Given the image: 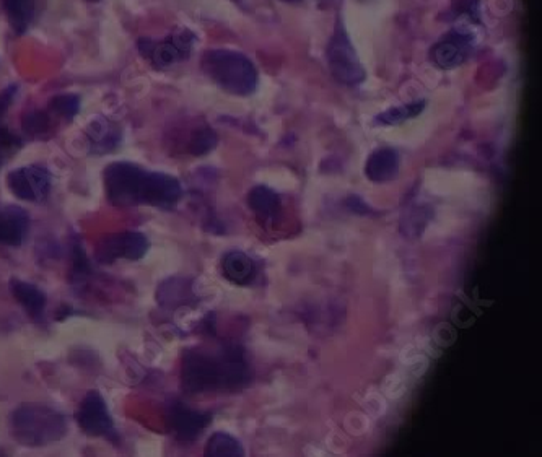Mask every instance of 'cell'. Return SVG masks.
Segmentation results:
<instances>
[{
	"mask_svg": "<svg viewBox=\"0 0 542 457\" xmlns=\"http://www.w3.org/2000/svg\"><path fill=\"white\" fill-rule=\"evenodd\" d=\"M75 420L85 435L95 436V438H100V436L114 438L116 435L110 409L98 391H90L84 397V401L75 414Z\"/></svg>",
	"mask_w": 542,
	"mask_h": 457,
	"instance_id": "obj_9",
	"label": "cell"
},
{
	"mask_svg": "<svg viewBox=\"0 0 542 457\" xmlns=\"http://www.w3.org/2000/svg\"><path fill=\"white\" fill-rule=\"evenodd\" d=\"M399 157L393 148H380L372 153L365 166V173L373 183H388L398 176Z\"/></svg>",
	"mask_w": 542,
	"mask_h": 457,
	"instance_id": "obj_14",
	"label": "cell"
},
{
	"mask_svg": "<svg viewBox=\"0 0 542 457\" xmlns=\"http://www.w3.org/2000/svg\"><path fill=\"white\" fill-rule=\"evenodd\" d=\"M2 5L12 30L17 35H23L35 20V0H2Z\"/></svg>",
	"mask_w": 542,
	"mask_h": 457,
	"instance_id": "obj_17",
	"label": "cell"
},
{
	"mask_svg": "<svg viewBox=\"0 0 542 457\" xmlns=\"http://www.w3.org/2000/svg\"><path fill=\"white\" fill-rule=\"evenodd\" d=\"M10 435L27 448H44L61 441L69 425L59 410L44 404H23L10 414Z\"/></svg>",
	"mask_w": 542,
	"mask_h": 457,
	"instance_id": "obj_3",
	"label": "cell"
},
{
	"mask_svg": "<svg viewBox=\"0 0 542 457\" xmlns=\"http://www.w3.org/2000/svg\"><path fill=\"white\" fill-rule=\"evenodd\" d=\"M194 40L196 36L191 31L181 30L163 41L140 38L137 48L155 69H168L175 66L176 62L188 59L193 51Z\"/></svg>",
	"mask_w": 542,
	"mask_h": 457,
	"instance_id": "obj_5",
	"label": "cell"
},
{
	"mask_svg": "<svg viewBox=\"0 0 542 457\" xmlns=\"http://www.w3.org/2000/svg\"><path fill=\"white\" fill-rule=\"evenodd\" d=\"M49 109L51 113L56 114L59 118L66 121H74L75 116L80 111V98L77 95H57L53 100L49 101Z\"/></svg>",
	"mask_w": 542,
	"mask_h": 457,
	"instance_id": "obj_21",
	"label": "cell"
},
{
	"mask_svg": "<svg viewBox=\"0 0 542 457\" xmlns=\"http://www.w3.org/2000/svg\"><path fill=\"white\" fill-rule=\"evenodd\" d=\"M10 292L33 321L36 323L43 321L46 303H48V298L44 295L43 290H40L33 283L12 279L10 280Z\"/></svg>",
	"mask_w": 542,
	"mask_h": 457,
	"instance_id": "obj_13",
	"label": "cell"
},
{
	"mask_svg": "<svg viewBox=\"0 0 542 457\" xmlns=\"http://www.w3.org/2000/svg\"><path fill=\"white\" fill-rule=\"evenodd\" d=\"M217 140V135L210 127L199 129L194 132L193 139L189 140V153H193L194 157L206 155L210 150H214Z\"/></svg>",
	"mask_w": 542,
	"mask_h": 457,
	"instance_id": "obj_24",
	"label": "cell"
},
{
	"mask_svg": "<svg viewBox=\"0 0 542 457\" xmlns=\"http://www.w3.org/2000/svg\"><path fill=\"white\" fill-rule=\"evenodd\" d=\"M72 259H74V266H72L70 282L75 283V285H82L90 275V262H88L87 254H85L84 246L79 241H74V244H72Z\"/></svg>",
	"mask_w": 542,
	"mask_h": 457,
	"instance_id": "obj_23",
	"label": "cell"
},
{
	"mask_svg": "<svg viewBox=\"0 0 542 457\" xmlns=\"http://www.w3.org/2000/svg\"><path fill=\"white\" fill-rule=\"evenodd\" d=\"M424 108L425 101H416V103H409V105L399 106V108L388 109L386 113L380 114L376 118L375 124L396 126V124L416 118V116H419L424 111Z\"/></svg>",
	"mask_w": 542,
	"mask_h": 457,
	"instance_id": "obj_20",
	"label": "cell"
},
{
	"mask_svg": "<svg viewBox=\"0 0 542 457\" xmlns=\"http://www.w3.org/2000/svg\"><path fill=\"white\" fill-rule=\"evenodd\" d=\"M17 90V85H10V87L5 88L4 92L0 93V121L4 118L5 113L9 111L12 101L17 96Z\"/></svg>",
	"mask_w": 542,
	"mask_h": 457,
	"instance_id": "obj_26",
	"label": "cell"
},
{
	"mask_svg": "<svg viewBox=\"0 0 542 457\" xmlns=\"http://www.w3.org/2000/svg\"><path fill=\"white\" fill-rule=\"evenodd\" d=\"M30 230V215L18 205H0V244L18 248Z\"/></svg>",
	"mask_w": 542,
	"mask_h": 457,
	"instance_id": "obj_12",
	"label": "cell"
},
{
	"mask_svg": "<svg viewBox=\"0 0 542 457\" xmlns=\"http://www.w3.org/2000/svg\"><path fill=\"white\" fill-rule=\"evenodd\" d=\"M201 66L212 82L232 95L248 96L258 88V70L245 54L210 49L202 56Z\"/></svg>",
	"mask_w": 542,
	"mask_h": 457,
	"instance_id": "obj_4",
	"label": "cell"
},
{
	"mask_svg": "<svg viewBox=\"0 0 542 457\" xmlns=\"http://www.w3.org/2000/svg\"><path fill=\"white\" fill-rule=\"evenodd\" d=\"M150 241L140 231H121L103 238L98 243L95 251V259L100 264H113L121 261H139L145 254L149 253Z\"/></svg>",
	"mask_w": 542,
	"mask_h": 457,
	"instance_id": "obj_7",
	"label": "cell"
},
{
	"mask_svg": "<svg viewBox=\"0 0 542 457\" xmlns=\"http://www.w3.org/2000/svg\"><path fill=\"white\" fill-rule=\"evenodd\" d=\"M85 135H87L88 152L97 157L114 152L123 142L121 126L103 116H98L88 124Z\"/></svg>",
	"mask_w": 542,
	"mask_h": 457,
	"instance_id": "obj_11",
	"label": "cell"
},
{
	"mask_svg": "<svg viewBox=\"0 0 542 457\" xmlns=\"http://www.w3.org/2000/svg\"><path fill=\"white\" fill-rule=\"evenodd\" d=\"M87 2H92V4H97V2H101V0H87Z\"/></svg>",
	"mask_w": 542,
	"mask_h": 457,
	"instance_id": "obj_27",
	"label": "cell"
},
{
	"mask_svg": "<svg viewBox=\"0 0 542 457\" xmlns=\"http://www.w3.org/2000/svg\"><path fill=\"white\" fill-rule=\"evenodd\" d=\"M23 147V140L7 127H0V166L9 162L15 153Z\"/></svg>",
	"mask_w": 542,
	"mask_h": 457,
	"instance_id": "obj_25",
	"label": "cell"
},
{
	"mask_svg": "<svg viewBox=\"0 0 542 457\" xmlns=\"http://www.w3.org/2000/svg\"><path fill=\"white\" fill-rule=\"evenodd\" d=\"M23 131L33 139H41L51 129V119L44 111H31L22 122Z\"/></svg>",
	"mask_w": 542,
	"mask_h": 457,
	"instance_id": "obj_22",
	"label": "cell"
},
{
	"mask_svg": "<svg viewBox=\"0 0 542 457\" xmlns=\"http://www.w3.org/2000/svg\"><path fill=\"white\" fill-rule=\"evenodd\" d=\"M223 275L237 285H248L254 279L256 267L250 256L241 251H230L222 259Z\"/></svg>",
	"mask_w": 542,
	"mask_h": 457,
	"instance_id": "obj_15",
	"label": "cell"
},
{
	"mask_svg": "<svg viewBox=\"0 0 542 457\" xmlns=\"http://www.w3.org/2000/svg\"><path fill=\"white\" fill-rule=\"evenodd\" d=\"M183 389L188 394L238 389L250 381L243 352L232 347L220 352L188 350L183 358Z\"/></svg>",
	"mask_w": 542,
	"mask_h": 457,
	"instance_id": "obj_2",
	"label": "cell"
},
{
	"mask_svg": "<svg viewBox=\"0 0 542 457\" xmlns=\"http://www.w3.org/2000/svg\"><path fill=\"white\" fill-rule=\"evenodd\" d=\"M284 2H298V0H284Z\"/></svg>",
	"mask_w": 542,
	"mask_h": 457,
	"instance_id": "obj_28",
	"label": "cell"
},
{
	"mask_svg": "<svg viewBox=\"0 0 542 457\" xmlns=\"http://www.w3.org/2000/svg\"><path fill=\"white\" fill-rule=\"evenodd\" d=\"M328 66L337 82L350 87L359 85L367 77L344 28L337 27L336 33L329 41Z\"/></svg>",
	"mask_w": 542,
	"mask_h": 457,
	"instance_id": "obj_6",
	"label": "cell"
},
{
	"mask_svg": "<svg viewBox=\"0 0 542 457\" xmlns=\"http://www.w3.org/2000/svg\"><path fill=\"white\" fill-rule=\"evenodd\" d=\"M468 57V46L464 40H443L432 49V59L440 69H455Z\"/></svg>",
	"mask_w": 542,
	"mask_h": 457,
	"instance_id": "obj_16",
	"label": "cell"
},
{
	"mask_svg": "<svg viewBox=\"0 0 542 457\" xmlns=\"http://www.w3.org/2000/svg\"><path fill=\"white\" fill-rule=\"evenodd\" d=\"M168 423L178 440L194 441L202 431L206 430L210 423V415L189 409L181 402H175L171 404L170 412H168Z\"/></svg>",
	"mask_w": 542,
	"mask_h": 457,
	"instance_id": "obj_10",
	"label": "cell"
},
{
	"mask_svg": "<svg viewBox=\"0 0 542 457\" xmlns=\"http://www.w3.org/2000/svg\"><path fill=\"white\" fill-rule=\"evenodd\" d=\"M51 186L53 176L46 166H22L7 175V188L20 201L43 202L49 196Z\"/></svg>",
	"mask_w": 542,
	"mask_h": 457,
	"instance_id": "obj_8",
	"label": "cell"
},
{
	"mask_svg": "<svg viewBox=\"0 0 542 457\" xmlns=\"http://www.w3.org/2000/svg\"><path fill=\"white\" fill-rule=\"evenodd\" d=\"M248 204L253 209L254 214L258 215L261 220H274L280 210V199L276 192L266 186H258L251 189L248 196Z\"/></svg>",
	"mask_w": 542,
	"mask_h": 457,
	"instance_id": "obj_18",
	"label": "cell"
},
{
	"mask_svg": "<svg viewBox=\"0 0 542 457\" xmlns=\"http://www.w3.org/2000/svg\"><path fill=\"white\" fill-rule=\"evenodd\" d=\"M103 181L108 202L118 209L149 205L153 209L171 210L183 196V188L175 176L145 170L131 162L110 163Z\"/></svg>",
	"mask_w": 542,
	"mask_h": 457,
	"instance_id": "obj_1",
	"label": "cell"
},
{
	"mask_svg": "<svg viewBox=\"0 0 542 457\" xmlns=\"http://www.w3.org/2000/svg\"><path fill=\"white\" fill-rule=\"evenodd\" d=\"M204 454L210 457H241L245 456V449L237 438L227 433H215L207 441Z\"/></svg>",
	"mask_w": 542,
	"mask_h": 457,
	"instance_id": "obj_19",
	"label": "cell"
}]
</instances>
